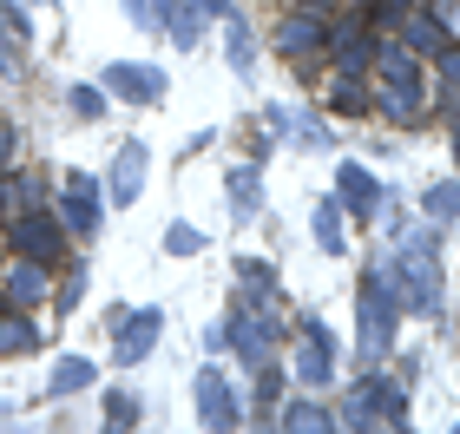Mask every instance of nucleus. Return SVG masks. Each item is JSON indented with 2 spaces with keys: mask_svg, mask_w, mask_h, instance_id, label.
I'll use <instances>...</instances> for the list:
<instances>
[{
  "mask_svg": "<svg viewBox=\"0 0 460 434\" xmlns=\"http://www.w3.org/2000/svg\"><path fill=\"white\" fill-rule=\"evenodd\" d=\"M106 421H112V428H132V421H138V402H132V395H112V402H106Z\"/></svg>",
  "mask_w": 460,
  "mask_h": 434,
  "instance_id": "obj_29",
  "label": "nucleus"
},
{
  "mask_svg": "<svg viewBox=\"0 0 460 434\" xmlns=\"http://www.w3.org/2000/svg\"><path fill=\"white\" fill-rule=\"evenodd\" d=\"M138 184H145V145H125V152L112 158L106 191H112V204H138Z\"/></svg>",
  "mask_w": 460,
  "mask_h": 434,
  "instance_id": "obj_13",
  "label": "nucleus"
},
{
  "mask_svg": "<svg viewBox=\"0 0 460 434\" xmlns=\"http://www.w3.org/2000/svg\"><path fill=\"white\" fill-rule=\"evenodd\" d=\"M164 7H172V0H125V13H132L145 33H158V27H164Z\"/></svg>",
  "mask_w": 460,
  "mask_h": 434,
  "instance_id": "obj_26",
  "label": "nucleus"
},
{
  "mask_svg": "<svg viewBox=\"0 0 460 434\" xmlns=\"http://www.w3.org/2000/svg\"><path fill=\"white\" fill-rule=\"evenodd\" d=\"M106 86L125 93V99H145V106H152V99L164 93V73H158V66H132V59H119V66H106Z\"/></svg>",
  "mask_w": 460,
  "mask_h": 434,
  "instance_id": "obj_10",
  "label": "nucleus"
},
{
  "mask_svg": "<svg viewBox=\"0 0 460 434\" xmlns=\"http://www.w3.org/2000/svg\"><path fill=\"white\" fill-rule=\"evenodd\" d=\"M164 251H172V257H198L204 231H198V224H172V231H164Z\"/></svg>",
  "mask_w": 460,
  "mask_h": 434,
  "instance_id": "obj_25",
  "label": "nucleus"
},
{
  "mask_svg": "<svg viewBox=\"0 0 460 434\" xmlns=\"http://www.w3.org/2000/svg\"><path fill=\"white\" fill-rule=\"evenodd\" d=\"M40 342V329H33V316L20 303H0V356H27V349Z\"/></svg>",
  "mask_w": 460,
  "mask_h": 434,
  "instance_id": "obj_15",
  "label": "nucleus"
},
{
  "mask_svg": "<svg viewBox=\"0 0 460 434\" xmlns=\"http://www.w3.org/2000/svg\"><path fill=\"white\" fill-rule=\"evenodd\" d=\"M283 428H303V434H323V428H336V415H323L316 402H289L283 408Z\"/></svg>",
  "mask_w": 460,
  "mask_h": 434,
  "instance_id": "obj_24",
  "label": "nucleus"
},
{
  "mask_svg": "<svg viewBox=\"0 0 460 434\" xmlns=\"http://www.w3.org/2000/svg\"><path fill=\"white\" fill-rule=\"evenodd\" d=\"M0 59H7V33H0Z\"/></svg>",
  "mask_w": 460,
  "mask_h": 434,
  "instance_id": "obj_32",
  "label": "nucleus"
},
{
  "mask_svg": "<svg viewBox=\"0 0 460 434\" xmlns=\"http://www.w3.org/2000/svg\"><path fill=\"white\" fill-rule=\"evenodd\" d=\"M230 198H237V204H230V211H237V217H257V211H263V184H257V164L230 178Z\"/></svg>",
  "mask_w": 460,
  "mask_h": 434,
  "instance_id": "obj_20",
  "label": "nucleus"
},
{
  "mask_svg": "<svg viewBox=\"0 0 460 434\" xmlns=\"http://www.w3.org/2000/svg\"><path fill=\"white\" fill-rule=\"evenodd\" d=\"M59 224H66V231H99V184L86 178V172H73L66 178V198H59Z\"/></svg>",
  "mask_w": 460,
  "mask_h": 434,
  "instance_id": "obj_7",
  "label": "nucleus"
},
{
  "mask_svg": "<svg viewBox=\"0 0 460 434\" xmlns=\"http://www.w3.org/2000/svg\"><path fill=\"white\" fill-rule=\"evenodd\" d=\"M329 362H336V336H329L316 316H303V349H296V362H289V368H296V382L303 388H329V376H336Z\"/></svg>",
  "mask_w": 460,
  "mask_h": 434,
  "instance_id": "obj_4",
  "label": "nucleus"
},
{
  "mask_svg": "<svg viewBox=\"0 0 460 434\" xmlns=\"http://www.w3.org/2000/svg\"><path fill=\"white\" fill-rule=\"evenodd\" d=\"M394 316H402V303H394V289H388V270H368V283H362V362L368 368L388 356Z\"/></svg>",
  "mask_w": 460,
  "mask_h": 434,
  "instance_id": "obj_3",
  "label": "nucleus"
},
{
  "mask_svg": "<svg viewBox=\"0 0 460 434\" xmlns=\"http://www.w3.org/2000/svg\"><path fill=\"white\" fill-rule=\"evenodd\" d=\"M86 382H93V362L73 356V362H59L53 376H47V395H73V388H86Z\"/></svg>",
  "mask_w": 460,
  "mask_h": 434,
  "instance_id": "obj_21",
  "label": "nucleus"
},
{
  "mask_svg": "<svg viewBox=\"0 0 460 434\" xmlns=\"http://www.w3.org/2000/svg\"><path fill=\"white\" fill-rule=\"evenodd\" d=\"M329 47H336L342 73H368V66H375V40H368V27H362V20L336 27V33H329Z\"/></svg>",
  "mask_w": 460,
  "mask_h": 434,
  "instance_id": "obj_12",
  "label": "nucleus"
},
{
  "mask_svg": "<svg viewBox=\"0 0 460 434\" xmlns=\"http://www.w3.org/2000/svg\"><path fill=\"white\" fill-rule=\"evenodd\" d=\"M158 329H164V316H158V309H138V316H125V323H119V362H138V356H152Z\"/></svg>",
  "mask_w": 460,
  "mask_h": 434,
  "instance_id": "obj_11",
  "label": "nucleus"
},
{
  "mask_svg": "<svg viewBox=\"0 0 460 434\" xmlns=\"http://www.w3.org/2000/svg\"><path fill=\"white\" fill-rule=\"evenodd\" d=\"M375 66H382V112L402 119V126H414V119L428 112V99H421V53L388 47V53H375Z\"/></svg>",
  "mask_w": 460,
  "mask_h": 434,
  "instance_id": "obj_1",
  "label": "nucleus"
},
{
  "mask_svg": "<svg viewBox=\"0 0 460 434\" xmlns=\"http://www.w3.org/2000/svg\"><path fill=\"white\" fill-rule=\"evenodd\" d=\"M13 244L27 251L33 263H66V231H59V217H47V211H27L13 224Z\"/></svg>",
  "mask_w": 460,
  "mask_h": 434,
  "instance_id": "obj_6",
  "label": "nucleus"
},
{
  "mask_svg": "<svg viewBox=\"0 0 460 434\" xmlns=\"http://www.w3.org/2000/svg\"><path fill=\"white\" fill-rule=\"evenodd\" d=\"M454 145H460V126H454Z\"/></svg>",
  "mask_w": 460,
  "mask_h": 434,
  "instance_id": "obj_34",
  "label": "nucleus"
},
{
  "mask_svg": "<svg viewBox=\"0 0 460 434\" xmlns=\"http://www.w3.org/2000/svg\"><path fill=\"white\" fill-rule=\"evenodd\" d=\"M336 198L349 204V211H375V204H382V184H375L368 172H362V164H342V172H336Z\"/></svg>",
  "mask_w": 460,
  "mask_h": 434,
  "instance_id": "obj_14",
  "label": "nucleus"
},
{
  "mask_svg": "<svg viewBox=\"0 0 460 434\" xmlns=\"http://www.w3.org/2000/svg\"><path fill=\"white\" fill-rule=\"evenodd\" d=\"M73 112L79 119H99V112H106V93H99V86H73Z\"/></svg>",
  "mask_w": 460,
  "mask_h": 434,
  "instance_id": "obj_28",
  "label": "nucleus"
},
{
  "mask_svg": "<svg viewBox=\"0 0 460 434\" xmlns=\"http://www.w3.org/2000/svg\"><path fill=\"white\" fill-rule=\"evenodd\" d=\"M355 7H362V13H368V7H382V0H355Z\"/></svg>",
  "mask_w": 460,
  "mask_h": 434,
  "instance_id": "obj_31",
  "label": "nucleus"
},
{
  "mask_svg": "<svg viewBox=\"0 0 460 434\" xmlns=\"http://www.w3.org/2000/svg\"><path fill=\"white\" fill-rule=\"evenodd\" d=\"M454 217H460V178H447V184L428 191V224H454Z\"/></svg>",
  "mask_w": 460,
  "mask_h": 434,
  "instance_id": "obj_23",
  "label": "nucleus"
},
{
  "mask_svg": "<svg viewBox=\"0 0 460 434\" xmlns=\"http://www.w3.org/2000/svg\"><path fill=\"white\" fill-rule=\"evenodd\" d=\"M224 336H230V349H237V356H243L250 368L277 356V316H263V309H250V303H243V316L230 323Z\"/></svg>",
  "mask_w": 460,
  "mask_h": 434,
  "instance_id": "obj_5",
  "label": "nucleus"
},
{
  "mask_svg": "<svg viewBox=\"0 0 460 434\" xmlns=\"http://www.w3.org/2000/svg\"><path fill=\"white\" fill-rule=\"evenodd\" d=\"M434 20H441L447 33H460V0H434Z\"/></svg>",
  "mask_w": 460,
  "mask_h": 434,
  "instance_id": "obj_30",
  "label": "nucleus"
},
{
  "mask_svg": "<svg viewBox=\"0 0 460 434\" xmlns=\"http://www.w3.org/2000/svg\"><path fill=\"white\" fill-rule=\"evenodd\" d=\"M303 7H323V0H303Z\"/></svg>",
  "mask_w": 460,
  "mask_h": 434,
  "instance_id": "obj_33",
  "label": "nucleus"
},
{
  "mask_svg": "<svg viewBox=\"0 0 460 434\" xmlns=\"http://www.w3.org/2000/svg\"><path fill=\"white\" fill-rule=\"evenodd\" d=\"M323 40H329V33H323V20H316V13H289L283 27H277L283 59H316V53H323Z\"/></svg>",
  "mask_w": 460,
  "mask_h": 434,
  "instance_id": "obj_9",
  "label": "nucleus"
},
{
  "mask_svg": "<svg viewBox=\"0 0 460 434\" xmlns=\"http://www.w3.org/2000/svg\"><path fill=\"white\" fill-rule=\"evenodd\" d=\"M309 231H316V244H323L329 257H342V251H349V244H342V204H316Z\"/></svg>",
  "mask_w": 460,
  "mask_h": 434,
  "instance_id": "obj_19",
  "label": "nucleus"
},
{
  "mask_svg": "<svg viewBox=\"0 0 460 434\" xmlns=\"http://www.w3.org/2000/svg\"><path fill=\"white\" fill-rule=\"evenodd\" d=\"M375 421L408 428V395H402L394 382H382V376H362V382L349 388V408H342L336 428H375Z\"/></svg>",
  "mask_w": 460,
  "mask_h": 434,
  "instance_id": "obj_2",
  "label": "nucleus"
},
{
  "mask_svg": "<svg viewBox=\"0 0 460 434\" xmlns=\"http://www.w3.org/2000/svg\"><path fill=\"white\" fill-rule=\"evenodd\" d=\"M198 415L204 428H237V395H230L224 368H198Z\"/></svg>",
  "mask_w": 460,
  "mask_h": 434,
  "instance_id": "obj_8",
  "label": "nucleus"
},
{
  "mask_svg": "<svg viewBox=\"0 0 460 434\" xmlns=\"http://www.w3.org/2000/svg\"><path fill=\"white\" fill-rule=\"evenodd\" d=\"M40 297H47V263L20 257L13 270H7V303H20V309H33Z\"/></svg>",
  "mask_w": 460,
  "mask_h": 434,
  "instance_id": "obj_16",
  "label": "nucleus"
},
{
  "mask_svg": "<svg viewBox=\"0 0 460 434\" xmlns=\"http://www.w3.org/2000/svg\"><path fill=\"white\" fill-rule=\"evenodd\" d=\"M441 86H447V99H460V47L454 40L441 47Z\"/></svg>",
  "mask_w": 460,
  "mask_h": 434,
  "instance_id": "obj_27",
  "label": "nucleus"
},
{
  "mask_svg": "<svg viewBox=\"0 0 460 434\" xmlns=\"http://www.w3.org/2000/svg\"><path fill=\"white\" fill-rule=\"evenodd\" d=\"M329 112H368V93H362V79H355V73H342L336 79V86H329Z\"/></svg>",
  "mask_w": 460,
  "mask_h": 434,
  "instance_id": "obj_22",
  "label": "nucleus"
},
{
  "mask_svg": "<svg viewBox=\"0 0 460 434\" xmlns=\"http://www.w3.org/2000/svg\"><path fill=\"white\" fill-rule=\"evenodd\" d=\"M402 40H408V53H441L454 33H447L434 13H408V20H402Z\"/></svg>",
  "mask_w": 460,
  "mask_h": 434,
  "instance_id": "obj_17",
  "label": "nucleus"
},
{
  "mask_svg": "<svg viewBox=\"0 0 460 434\" xmlns=\"http://www.w3.org/2000/svg\"><path fill=\"white\" fill-rule=\"evenodd\" d=\"M164 27H172L178 47H198V33H204V7H198V0H172V7H164Z\"/></svg>",
  "mask_w": 460,
  "mask_h": 434,
  "instance_id": "obj_18",
  "label": "nucleus"
}]
</instances>
